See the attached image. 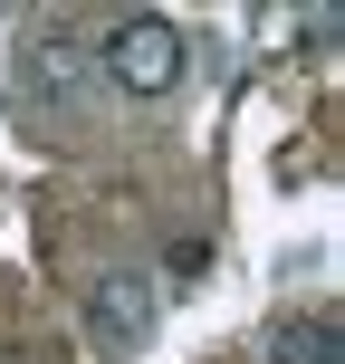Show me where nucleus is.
<instances>
[{
    "label": "nucleus",
    "instance_id": "4",
    "mask_svg": "<svg viewBox=\"0 0 345 364\" xmlns=\"http://www.w3.org/2000/svg\"><path fill=\"white\" fill-rule=\"evenodd\" d=\"M269 364H345L336 316H278L269 326Z\"/></svg>",
    "mask_w": 345,
    "mask_h": 364
},
{
    "label": "nucleus",
    "instance_id": "3",
    "mask_svg": "<svg viewBox=\"0 0 345 364\" xmlns=\"http://www.w3.org/2000/svg\"><path fill=\"white\" fill-rule=\"evenodd\" d=\"M68 96H77V48L68 38H38L29 68H19V106L29 115H68Z\"/></svg>",
    "mask_w": 345,
    "mask_h": 364
},
{
    "label": "nucleus",
    "instance_id": "2",
    "mask_svg": "<svg viewBox=\"0 0 345 364\" xmlns=\"http://www.w3.org/2000/svg\"><path fill=\"white\" fill-rule=\"evenodd\" d=\"M154 316H164V288L144 269H106L87 288V346L96 355H144L154 346Z\"/></svg>",
    "mask_w": 345,
    "mask_h": 364
},
{
    "label": "nucleus",
    "instance_id": "1",
    "mask_svg": "<svg viewBox=\"0 0 345 364\" xmlns=\"http://www.w3.org/2000/svg\"><path fill=\"white\" fill-rule=\"evenodd\" d=\"M182 58H192V48H182V29H173V19L134 10V19H115V29H106L96 68H106L125 96H173V87H182Z\"/></svg>",
    "mask_w": 345,
    "mask_h": 364
}]
</instances>
